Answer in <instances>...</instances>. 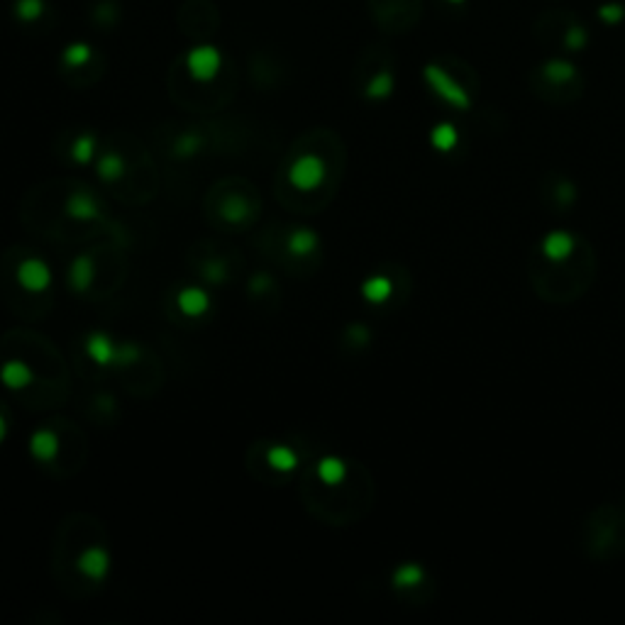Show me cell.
I'll return each instance as SVG.
<instances>
[{
  "mask_svg": "<svg viewBox=\"0 0 625 625\" xmlns=\"http://www.w3.org/2000/svg\"><path fill=\"white\" fill-rule=\"evenodd\" d=\"M545 269L533 267V286L545 301L565 303L579 298L594 277V254L589 242L572 232H550L535 252Z\"/></svg>",
  "mask_w": 625,
  "mask_h": 625,
  "instance_id": "obj_1",
  "label": "cell"
},
{
  "mask_svg": "<svg viewBox=\"0 0 625 625\" xmlns=\"http://www.w3.org/2000/svg\"><path fill=\"white\" fill-rule=\"evenodd\" d=\"M423 81L427 90L442 105L452 110H469L479 96V74L472 64L455 54H442L423 66Z\"/></svg>",
  "mask_w": 625,
  "mask_h": 625,
  "instance_id": "obj_2",
  "label": "cell"
},
{
  "mask_svg": "<svg viewBox=\"0 0 625 625\" xmlns=\"http://www.w3.org/2000/svg\"><path fill=\"white\" fill-rule=\"evenodd\" d=\"M527 89L530 93L550 105H569L582 98L586 89V79L572 57L552 54L547 59L537 61L527 71Z\"/></svg>",
  "mask_w": 625,
  "mask_h": 625,
  "instance_id": "obj_3",
  "label": "cell"
},
{
  "mask_svg": "<svg viewBox=\"0 0 625 625\" xmlns=\"http://www.w3.org/2000/svg\"><path fill=\"white\" fill-rule=\"evenodd\" d=\"M533 35L540 44L552 47L557 54H566V57H576L591 44V30L584 18L566 8L540 12L533 22Z\"/></svg>",
  "mask_w": 625,
  "mask_h": 625,
  "instance_id": "obj_4",
  "label": "cell"
},
{
  "mask_svg": "<svg viewBox=\"0 0 625 625\" xmlns=\"http://www.w3.org/2000/svg\"><path fill=\"white\" fill-rule=\"evenodd\" d=\"M586 552L594 559H615L625 552V511L596 508L586 520Z\"/></svg>",
  "mask_w": 625,
  "mask_h": 625,
  "instance_id": "obj_5",
  "label": "cell"
},
{
  "mask_svg": "<svg viewBox=\"0 0 625 625\" xmlns=\"http://www.w3.org/2000/svg\"><path fill=\"white\" fill-rule=\"evenodd\" d=\"M369 11L384 32H410L423 18V0H367Z\"/></svg>",
  "mask_w": 625,
  "mask_h": 625,
  "instance_id": "obj_6",
  "label": "cell"
},
{
  "mask_svg": "<svg viewBox=\"0 0 625 625\" xmlns=\"http://www.w3.org/2000/svg\"><path fill=\"white\" fill-rule=\"evenodd\" d=\"M367 79H364V96L369 100H387L394 93L396 76H394V64L387 51H377L369 59Z\"/></svg>",
  "mask_w": 625,
  "mask_h": 625,
  "instance_id": "obj_7",
  "label": "cell"
},
{
  "mask_svg": "<svg viewBox=\"0 0 625 625\" xmlns=\"http://www.w3.org/2000/svg\"><path fill=\"white\" fill-rule=\"evenodd\" d=\"M325 179V164L316 154L298 157L288 169V184L298 191H316Z\"/></svg>",
  "mask_w": 625,
  "mask_h": 625,
  "instance_id": "obj_8",
  "label": "cell"
},
{
  "mask_svg": "<svg viewBox=\"0 0 625 625\" xmlns=\"http://www.w3.org/2000/svg\"><path fill=\"white\" fill-rule=\"evenodd\" d=\"M18 281H20V286L25 288V291L42 293V291L51 284V271L42 259H25L20 264V269H18Z\"/></svg>",
  "mask_w": 625,
  "mask_h": 625,
  "instance_id": "obj_9",
  "label": "cell"
},
{
  "mask_svg": "<svg viewBox=\"0 0 625 625\" xmlns=\"http://www.w3.org/2000/svg\"><path fill=\"white\" fill-rule=\"evenodd\" d=\"M79 569L81 574H86L89 579L100 582L103 576L108 574L110 569V557L103 547H89L83 555L79 557Z\"/></svg>",
  "mask_w": 625,
  "mask_h": 625,
  "instance_id": "obj_10",
  "label": "cell"
},
{
  "mask_svg": "<svg viewBox=\"0 0 625 625\" xmlns=\"http://www.w3.org/2000/svg\"><path fill=\"white\" fill-rule=\"evenodd\" d=\"M220 57L213 50H196L189 57L191 74L199 81H210L218 74Z\"/></svg>",
  "mask_w": 625,
  "mask_h": 625,
  "instance_id": "obj_11",
  "label": "cell"
},
{
  "mask_svg": "<svg viewBox=\"0 0 625 625\" xmlns=\"http://www.w3.org/2000/svg\"><path fill=\"white\" fill-rule=\"evenodd\" d=\"M210 306V298L206 291H200V288H184L179 293V308L186 313V316H191V318H199V316H203L206 310H208Z\"/></svg>",
  "mask_w": 625,
  "mask_h": 625,
  "instance_id": "obj_12",
  "label": "cell"
},
{
  "mask_svg": "<svg viewBox=\"0 0 625 625\" xmlns=\"http://www.w3.org/2000/svg\"><path fill=\"white\" fill-rule=\"evenodd\" d=\"M596 20L604 27H621L625 22V0H601L596 5Z\"/></svg>",
  "mask_w": 625,
  "mask_h": 625,
  "instance_id": "obj_13",
  "label": "cell"
},
{
  "mask_svg": "<svg viewBox=\"0 0 625 625\" xmlns=\"http://www.w3.org/2000/svg\"><path fill=\"white\" fill-rule=\"evenodd\" d=\"M30 452L42 462H50L59 452V440L51 430H37L30 440Z\"/></svg>",
  "mask_w": 625,
  "mask_h": 625,
  "instance_id": "obj_14",
  "label": "cell"
},
{
  "mask_svg": "<svg viewBox=\"0 0 625 625\" xmlns=\"http://www.w3.org/2000/svg\"><path fill=\"white\" fill-rule=\"evenodd\" d=\"M0 377H3V384L8 388H25L32 384V371L27 364H22V362H8L5 367H3V371H0Z\"/></svg>",
  "mask_w": 625,
  "mask_h": 625,
  "instance_id": "obj_15",
  "label": "cell"
},
{
  "mask_svg": "<svg viewBox=\"0 0 625 625\" xmlns=\"http://www.w3.org/2000/svg\"><path fill=\"white\" fill-rule=\"evenodd\" d=\"M86 348H89L90 357L96 359L98 364H110V362H115L120 355V349L113 348V342H110L105 335H93Z\"/></svg>",
  "mask_w": 625,
  "mask_h": 625,
  "instance_id": "obj_16",
  "label": "cell"
},
{
  "mask_svg": "<svg viewBox=\"0 0 625 625\" xmlns=\"http://www.w3.org/2000/svg\"><path fill=\"white\" fill-rule=\"evenodd\" d=\"M318 477L323 479L325 484H330V487H335V484H340L342 479L348 477V466H345V462L338 459V457H325V459H320Z\"/></svg>",
  "mask_w": 625,
  "mask_h": 625,
  "instance_id": "obj_17",
  "label": "cell"
},
{
  "mask_svg": "<svg viewBox=\"0 0 625 625\" xmlns=\"http://www.w3.org/2000/svg\"><path fill=\"white\" fill-rule=\"evenodd\" d=\"M391 291H394V286H391V281H388L387 277L369 278L367 284L362 286V293H364V298L371 301V303H384V301L391 296Z\"/></svg>",
  "mask_w": 625,
  "mask_h": 625,
  "instance_id": "obj_18",
  "label": "cell"
},
{
  "mask_svg": "<svg viewBox=\"0 0 625 625\" xmlns=\"http://www.w3.org/2000/svg\"><path fill=\"white\" fill-rule=\"evenodd\" d=\"M267 457L269 465L274 466V469H278V472H291V469H296L298 465V457L291 447H271Z\"/></svg>",
  "mask_w": 625,
  "mask_h": 625,
  "instance_id": "obj_19",
  "label": "cell"
},
{
  "mask_svg": "<svg viewBox=\"0 0 625 625\" xmlns=\"http://www.w3.org/2000/svg\"><path fill=\"white\" fill-rule=\"evenodd\" d=\"M90 281H93V264L89 257H79L71 269V286L76 291H83L90 286Z\"/></svg>",
  "mask_w": 625,
  "mask_h": 625,
  "instance_id": "obj_20",
  "label": "cell"
},
{
  "mask_svg": "<svg viewBox=\"0 0 625 625\" xmlns=\"http://www.w3.org/2000/svg\"><path fill=\"white\" fill-rule=\"evenodd\" d=\"M457 139H459V135H457L455 125H449V122L437 125V128L433 129V135H430V142H433L437 149H442V152H449V149L455 147Z\"/></svg>",
  "mask_w": 625,
  "mask_h": 625,
  "instance_id": "obj_21",
  "label": "cell"
},
{
  "mask_svg": "<svg viewBox=\"0 0 625 625\" xmlns=\"http://www.w3.org/2000/svg\"><path fill=\"white\" fill-rule=\"evenodd\" d=\"M423 569L418 565H406L401 566V569H396V574H394V584L398 586V589H413V586H418L420 582H423Z\"/></svg>",
  "mask_w": 625,
  "mask_h": 625,
  "instance_id": "obj_22",
  "label": "cell"
},
{
  "mask_svg": "<svg viewBox=\"0 0 625 625\" xmlns=\"http://www.w3.org/2000/svg\"><path fill=\"white\" fill-rule=\"evenodd\" d=\"M316 245H318V238H316L310 230H298V232H293L291 239H288V249H291L293 254H308L310 249H316Z\"/></svg>",
  "mask_w": 625,
  "mask_h": 625,
  "instance_id": "obj_23",
  "label": "cell"
},
{
  "mask_svg": "<svg viewBox=\"0 0 625 625\" xmlns=\"http://www.w3.org/2000/svg\"><path fill=\"white\" fill-rule=\"evenodd\" d=\"M550 193H552L550 199L555 200L559 208H569V206L576 200V189H574V184H572L569 179L557 181L555 189L550 191Z\"/></svg>",
  "mask_w": 625,
  "mask_h": 625,
  "instance_id": "obj_24",
  "label": "cell"
},
{
  "mask_svg": "<svg viewBox=\"0 0 625 625\" xmlns=\"http://www.w3.org/2000/svg\"><path fill=\"white\" fill-rule=\"evenodd\" d=\"M69 213L74 218L81 220H89L98 215V210H96V206H93V200H90L89 196H76V199H71Z\"/></svg>",
  "mask_w": 625,
  "mask_h": 625,
  "instance_id": "obj_25",
  "label": "cell"
},
{
  "mask_svg": "<svg viewBox=\"0 0 625 625\" xmlns=\"http://www.w3.org/2000/svg\"><path fill=\"white\" fill-rule=\"evenodd\" d=\"M120 171H122V160H120L118 154L103 157V161H100V174H103V179H118Z\"/></svg>",
  "mask_w": 625,
  "mask_h": 625,
  "instance_id": "obj_26",
  "label": "cell"
},
{
  "mask_svg": "<svg viewBox=\"0 0 625 625\" xmlns=\"http://www.w3.org/2000/svg\"><path fill=\"white\" fill-rule=\"evenodd\" d=\"M90 157H93V139L81 137L79 142L74 145V160L86 164V161H90Z\"/></svg>",
  "mask_w": 625,
  "mask_h": 625,
  "instance_id": "obj_27",
  "label": "cell"
},
{
  "mask_svg": "<svg viewBox=\"0 0 625 625\" xmlns=\"http://www.w3.org/2000/svg\"><path fill=\"white\" fill-rule=\"evenodd\" d=\"M445 11H452V12H465L466 8H469V3L472 0H437Z\"/></svg>",
  "mask_w": 625,
  "mask_h": 625,
  "instance_id": "obj_28",
  "label": "cell"
},
{
  "mask_svg": "<svg viewBox=\"0 0 625 625\" xmlns=\"http://www.w3.org/2000/svg\"><path fill=\"white\" fill-rule=\"evenodd\" d=\"M5 433H8V423H5V418L0 416V442H3V437H5Z\"/></svg>",
  "mask_w": 625,
  "mask_h": 625,
  "instance_id": "obj_29",
  "label": "cell"
}]
</instances>
